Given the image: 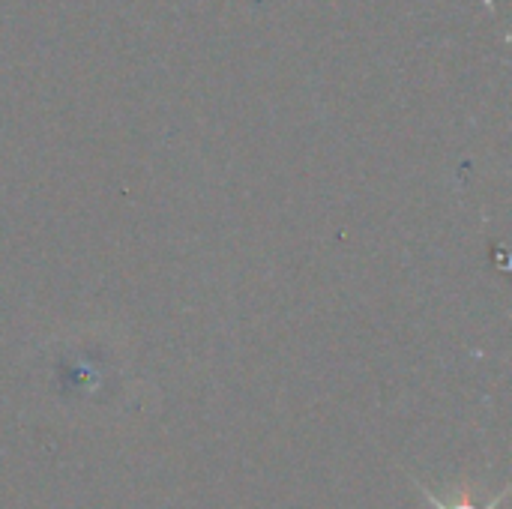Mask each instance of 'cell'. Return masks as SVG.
I'll return each instance as SVG.
<instances>
[{
  "label": "cell",
  "mask_w": 512,
  "mask_h": 509,
  "mask_svg": "<svg viewBox=\"0 0 512 509\" xmlns=\"http://www.w3.org/2000/svg\"><path fill=\"white\" fill-rule=\"evenodd\" d=\"M414 486H417V489L426 495V501H429V504H432L435 509H498L501 507V501L507 498V489H501V492H498V495H495L489 504H474V501H471V492L465 489V492H459L453 501H441V498H438L435 492H429V489H426L420 480H414Z\"/></svg>",
  "instance_id": "obj_1"
}]
</instances>
